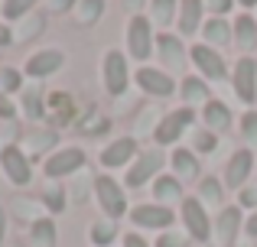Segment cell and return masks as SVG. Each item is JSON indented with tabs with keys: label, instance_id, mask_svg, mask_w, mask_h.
<instances>
[{
	"label": "cell",
	"instance_id": "cell-1",
	"mask_svg": "<svg viewBox=\"0 0 257 247\" xmlns=\"http://www.w3.org/2000/svg\"><path fill=\"white\" fill-rule=\"evenodd\" d=\"M124 46H127L124 52L134 59V62H147V59L157 52V30H153V23L147 20V13H137V17L127 20Z\"/></svg>",
	"mask_w": 257,
	"mask_h": 247
},
{
	"label": "cell",
	"instance_id": "cell-2",
	"mask_svg": "<svg viewBox=\"0 0 257 247\" xmlns=\"http://www.w3.org/2000/svg\"><path fill=\"white\" fill-rule=\"evenodd\" d=\"M170 163V156L160 153V146H150V150H140L137 159L124 169V189H144V185H153V179L163 176V166Z\"/></svg>",
	"mask_w": 257,
	"mask_h": 247
},
{
	"label": "cell",
	"instance_id": "cell-3",
	"mask_svg": "<svg viewBox=\"0 0 257 247\" xmlns=\"http://www.w3.org/2000/svg\"><path fill=\"white\" fill-rule=\"evenodd\" d=\"M101 82L111 98H124L131 88V59L124 49H107L101 59Z\"/></svg>",
	"mask_w": 257,
	"mask_h": 247
},
{
	"label": "cell",
	"instance_id": "cell-4",
	"mask_svg": "<svg viewBox=\"0 0 257 247\" xmlns=\"http://www.w3.org/2000/svg\"><path fill=\"white\" fill-rule=\"evenodd\" d=\"M94 202H98L101 211H104V218H114V221H120V218L131 211L124 182H117L114 176H98L94 179Z\"/></svg>",
	"mask_w": 257,
	"mask_h": 247
},
{
	"label": "cell",
	"instance_id": "cell-5",
	"mask_svg": "<svg viewBox=\"0 0 257 247\" xmlns=\"http://www.w3.org/2000/svg\"><path fill=\"white\" fill-rule=\"evenodd\" d=\"M85 163H88V156H85L82 146H59V150H52L49 156L43 159V176L49 179V182H56V179L85 172Z\"/></svg>",
	"mask_w": 257,
	"mask_h": 247
},
{
	"label": "cell",
	"instance_id": "cell-6",
	"mask_svg": "<svg viewBox=\"0 0 257 247\" xmlns=\"http://www.w3.org/2000/svg\"><path fill=\"white\" fill-rule=\"evenodd\" d=\"M195 124V108H173L170 114H163L157 121V130H153V143L157 146H176L179 137Z\"/></svg>",
	"mask_w": 257,
	"mask_h": 247
},
{
	"label": "cell",
	"instance_id": "cell-7",
	"mask_svg": "<svg viewBox=\"0 0 257 247\" xmlns=\"http://www.w3.org/2000/svg\"><path fill=\"white\" fill-rule=\"evenodd\" d=\"M179 215H182L186 237H192V241H199V244H208V241H212V218H208V208L195 195H186V198H182Z\"/></svg>",
	"mask_w": 257,
	"mask_h": 247
},
{
	"label": "cell",
	"instance_id": "cell-8",
	"mask_svg": "<svg viewBox=\"0 0 257 247\" xmlns=\"http://www.w3.org/2000/svg\"><path fill=\"white\" fill-rule=\"evenodd\" d=\"M134 82H137V88L144 91L147 98H157V101H166V98H173L176 91H179V82H176L170 72L153 69V65H140V69L134 72Z\"/></svg>",
	"mask_w": 257,
	"mask_h": 247
},
{
	"label": "cell",
	"instance_id": "cell-9",
	"mask_svg": "<svg viewBox=\"0 0 257 247\" xmlns=\"http://www.w3.org/2000/svg\"><path fill=\"white\" fill-rule=\"evenodd\" d=\"M189 62H192L195 75H202L205 82H225L231 72H228L225 65V56H221L218 49H212V46L205 43H195L192 49H189Z\"/></svg>",
	"mask_w": 257,
	"mask_h": 247
},
{
	"label": "cell",
	"instance_id": "cell-10",
	"mask_svg": "<svg viewBox=\"0 0 257 247\" xmlns=\"http://www.w3.org/2000/svg\"><path fill=\"white\" fill-rule=\"evenodd\" d=\"M0 169L10 179V185H20V189H23V185L33 182V159L26 156V150L17 146V143L0 146Z\"/></svg>",
	"mask_w": 257,
	"mask_h": 247
},
{
	"label": "cell",
	"instance_id": "cell-11",
	"mask_svg": "<svg viewBox=\"0 0 257 247\" xmlns=\"http://www.w3.org/2000/svg\"><path fill=\"white\" fill-rule=\"evenodd\" d=\"M127 215H131L134 228H140V231H160V234L170 231L173 221H176V211L166 208V205H157V202H140V205H134Z\"/></svg>",
	"mask_w": 257,
	"mask_h": 247
},
{
	"label": "cell",
	"instance_id": "cell-12",
	"mask_svg": "<svg viewBox=\"0 0 257 247\" xmlns=\"http://www.w3.org/2000/svg\"><path fill=\"white\" fill-rule=\"evenodd\" d=\"M241 231H244V208L241 205H225L212 221V241L215 247H231Z\"/></svg>",
	"mask_w": 257,
	"mask_h": 247
},
{
	"label": "cell",
	"instance_id": "cell-13",
	"mask_svg": "<svg viewBox=\"0 0 257 247\" xmlns=\"http://www.w3.org/2000/svg\"><path fill=\"white\" fill-rule=\"evenodd\" d=\"M157 56L163 62V72H176V75H186V65H189V49L182 43V36L176 33H157Z\"/></svg>",
	"mask_w": 257,
	"mask_h": 247
},
{
	"label": "cell",
	"instance_id": "cell-14",
	"mask_svg": "<svg viewBox=\"0 0 257 247\" xmlns=\"http://www.w3.org/2000/svg\"><path fill=\"white\" fill-rule=\"evenodd\" d=\"M231 88L244 104H257V59L254 56H241L231 69Z\"/></svg>",
	"mask_w": 257,
	"mask_h": 247
},
{
	"label": "cell",
	"instance_id": "cell-15",
	"mask_svg": "<svg viewBox=\"0 0 257 247\" xmlns=\"http://www.w3.org/2000/svg\"><path fill=\"white\" fill-rule=\"evenodd\" d=\"M254 169H257L254 153L247 150V146L234 150L231 156H228V163H225V189L241 192V189L247 185V179H251V172H254Z\"/></svg>",
	"mask_w": 257,
	"mask_h": 247
},
{
	"label": "cell",
	"instance_id": "cell-16",
	"mask_svg": "<svg viewBox=\"0 0 257 247\" xmlns=\"http://www.w3.org/2000/svg\"><path fill=\"white\" fill-rule=\"evenodd\" d=\"M62 65H65V52L59 49V46H49V49H39L26 59L23 75L33 78V82H39V78H52Z\"/></svg>",
	"mask_w": 257,
	"mask_h": 247
},
{
	"label": "cell",
	"instance_id": "cell-17",
	"mask_svg": "<svg viewBox=\"0 0 257 247\" xmlns=\"http://www.w3.org/2000/svg\"><path fill=\"white\" fill-rule=\"evenodd\" d=\"M137 153H140L137 137H117V140H111V143L101 150L98 163L104 166V169H127V166L137 159Z\"/></svg>",
	"mask_w": 257,
	"mask_h": 247
},
{
	"label": "cell",
	"instance_id": "cell-18",
	"mask_svg": "<svg viewBox=\"0 0 257 247\" xmlns=\"http://www.w3.org/2000/svg\"><path fill=\"white\" fill-rule=\"evenodd\" d=\"M205 23V0H179V13H176V30L179 36H195Z\"/></svg>",
	"mask_w": 257,
	"mask_h": 247
},
{
	"label": "cell",
	"instance_id": "cell-19",
	"mask_svg": "<svg viewBox=\"0 0 257 247\" xmlns=\"http://www.w3.org/2000/svg\"><path fill=\"white\" fill-rule=\"evenodd\" d=\"M170 169H173V176L186 185V182H195V179H199L202 163H199V156H195L192 150H186V146H173V153H170Z\"/></svg>",
	"mask_w": 257,
	"mask_h": 247
},
{
	"label": "cell",
	"instance_id": "cell-20",
	"mask_svg": "<svg viewBox=\"0 0 257 247\" xmlns=\"http://www.w3.org/2000/svg\"><path fill=\"white\" fill-rule=\"evenodd\" d=\"M176 95L182 98L186 108H205V104L212 101V88H208V82L202 75H182L179 91H176Z\"/></svg>",
	"mask_w": 257,
	"mask_h": 247
},
{
	"label": "cell",
	"instance_id": "cell-21",
	"mask_svg": "<svg viewBox=\"0 0 257 247\" xmlns=\"http://www.w3.org/2000/svg\"><path fill=\"white\" fill-rule=\"evenodd\" d=\"M150 192H153V202L157 205H182V182L173 176V172H163V176H157L153 179V185H150Z\"/></svg>",
	"mask_w": 257,
	"mask_h": 247
},
{
	"label": "cell",
	"instance_id": "cell-22",
	"mask_svg": "<svg viewBox=\"0 0 257 247\" xmlns=\"http://www.w3.org/2000/svg\"><path fill=\"white\" fill-rule=\"evenodd\" d=\"M231 33H234V46L244 56H254L257 52V20L251 13H238L234 23H231Z\"/></svg>",
	"mask_w": 257,
	"mask_h": 247
},
{
	"label": "cell",
	"instance_id": "cell-23",
	"mask_svg": "<svg viewBox=\"0 0 257 247\" xmlns=\"http://www.w3.org/2000/svg\"><path fill=\"white\" fill-rule=\"evenodd\" d=\"M202 124H205V130H212L215 137H218V133H225L228 127L234 124L231 108H228L225 101H218V98H212V101L202 108Z\"/></svg>",
	"mask_w": 257,
	"mask_h": 247
},
{
	"label": "cell",
	"instance_id": "cell-24",
	"mask_svg": "<svg viewBox=\"0 0 257 247\" xmlns=\"http://www.w3.org/2000/svg\"><path fill=\"white\" fill-rule=\"evenodd\" d=\"M202 43L212 46V49H221V46L234 43V33H231V23H228L225 17H208L205 23H202Z\"/></svg>",
	"mask_w": 257,
	"mask_h": 247
},
{
	"label": "cell",
	"instance_id": "cell-25",
	"mask_svg": "<svg viewBox=\"0 0 257 247\" xmlns=\"http://www.w3.org/2000/svg\"><path fill=\"white\" fill-rule=\"evenodd\" d=\"M195 198H199L208 211H215V208L221 211L225 208V182H218L215 176H202L199 185H195Z\"/></svg>",
	"mask_w": 257,
	"mask_h": 247
},
{
	"label": "cell",
	"instance_id": "cell-26",
	"mask_svg": "<svg viewBox=\"0 0 257 247\" xmlns=\"http://www.w3.org/2000/svg\"><path fill=\"white\" fill-rule=\"evenodd\" d=\"M20 111L26 114V121H43L46 108H43V85L39 82H26L20 91Z\"/></svg>",
	"mask_w": 257,
	"mask_h": 247
},
{
	"label": "cell",
	"instance_id": "cell-27",
	"mask_svg": "<svg viewBox=\"0 0 257 247\" xmlns=\"http://www.w3.org/2000/svg\"><path fill=\"white\" fill-rule=\"evenodd\" d=\"M179 13V0H150L147 7V20L153 23V30H166Z\"/></svg>",
	"mask_w": 257,
	"mask_h": 247
},
{
	"label": "cell",
	"instance_id": "cell-28",
	"mask_svg": "<svg viewBox=\"0 0 257 247\" xmlns=\"http://www.w3.org/2000/svg\"><path fill=\"white\" fill-rule=\"evenodd\" d=\"M56 221L52 218H36L30 224V247H56Z\"/></svg>",
	"mask_w": 257,
	"mask_h": 247
},
{
	"label": "cell",
	"instance_id": "cell-29",
	"mask_svg": "<svg viewBox=\"0 0 257 247\" xmlns=\"http://www.w3.org/2000/svg\"><path fill=\"white\" fill-rule=\"evenodd\" d=\"M88 237H91L94 247H111L114 241H117V221L101 215L98 221H91V228H88Z\"/></svg>",
	"mask_w": 257,
	"mask_h": 247
},
{
	"label": "cell",
	"instance_id": "cell-30",
	"mask_svg": "<svg viewBox=\"0 0 257 247\" xmlns=\"http://www.w3.org/2000/svg\"><path fill=\"white\" fill-rule=\"evenodd\" d=\"M43 26H46V17L33 10L30 17H23L20 30H13V43H30V39H36L39 33H43Z\"/></svg>",
	"mask_w": 257,
	"mask_h": 247
},
{
	"label": "cell",
	"instance_id": "cell-31",
	"mask_svg": "<svg viewBox=\"0 0 257 247\" xmlns=\"http://www.w3.org/2000/svg\"><path fill=\"white\" fill-rule=\"evenodd\" d=\"M101 17H104V0H78V7H75L78 26H94Z\"/></svg>",
	"mask_w": 257,
	"mask_h": 247
},
{
	"label": "cell",
	"instance_id": "cell-32",
	"mask_svg": "<svg viewBox=\"0 0 257 247\" xmlns=\"http://www.w3.org/2000/svg\"><path fill=\"white\" fill-rule=\"evenodd\" d=\"M39 0H4L0 4V13H4V23H17V20L30 17L33 10H36Z\"/></svg>",
	"mask_w": 257,
	"mask_h": 247
},
{
	"label": "cell",
	"instance_id": "cell-33",
	"mask_svg": "<svg viewBox=\"0 0 257 247\" xmlns=\"http://www.w3.org/2000/svg\"><path fill=\"white\" fill-rule=\"evenodd\" d=\"M23 82H26L23 69H13V65H0V91H4L7 98H10V95H20V91H23Z\"/></svg>",
	"mask_w": 257,
	"mask_h": 247
},
{
	"label": "cell",
	"instance_id": "cell-34",
	"mask_svg": "<svg viewBox=\"0 0 257 247\" xmlns=\"http://www.w3.org/2000/svg\"><path fill=\"white\" fill-rule=\"evenodd\" d=\"M43 205H46V211H52V215L65 211V205H69V192H65V185L52 182L49 189L43 192Z\"/></svg>",
	"mask_w": 257,
	"mask_h": 247
},
{
	"label": "cell",
	"instance_id": "cell-35",
	"mask_svg": "<svg viewBox=\"0 0 257 247\" xmlns=\"http://www.w3.org/2000/svg\"><path fill=\"white\" fill-rule=\"evenodd\" d=\"M241 137H244L247 150L257 153V111H254V108L241 114Z\"/></svg>",
	"mask_w": 257,
	"mask_h": 247
},
{
	"label": "cell",
	"instance_id": "cell-36",
	"mask_svg": "<svg viewBox=\"0 0 257 247\" xmlns=\"http://www.w3.org/2000/svg\"><path fill=\"white\" fill-rule=\"evenodd\" d=\"M218 150V137H215L212 130H199L192 137V153L195 156H208V153H215Z\"/></svg>",
	"mask_w": 257,
	"mask_h": 247
},
{
	"label": "cell",
	"instance_id": "cell-37",
	"mask_svg": "<svg viewBox=\"0 0 257 247\" xmlns=\"http://www.w3.org/2000/svg\"><path fill=\"white\" fill-rule=\"evenodd\" d=\"M189 241H192V237H182L179 234V231H163V234H160L157 237V244H153V247H189Z\"/></svg>",
	"mask_w": 257,
	"mask_h": 247
},
{
	"label": "cell",
	"instance_id": "cell-38",
	"mask_svg": "<svg viewBox=\"0 0 257 247\" xmlns=\"http://www.w3.org/2000/svg\"><path fill=\"white\" fill-rule=\"evenodd\" d=\"M238 205L244 211H257V185H244L238 192Z\"/></svg>",
	"mask_w": 257,
	"mask_h": 247
},
{
	"label": "cell",
	"instance_id": "cell-39",
	"mask_svg": "<svg viewBox=\"0 0 257 247\" xmlns=\"http://www.w3.org/2000/svg\"><path fill=\"white\" fill-rule=\"evenodd\" d=\"M20 111V104H13V98H7L4 91H0V121H13Z\"/></svg>",
	"mask_w": 257,
	"mask_h": 247
},
{
	"label": "cell",
	"instance_id": "cell-40",
	"mask_svg": "<svg viewBox=\"0 0 257 247\" xmlns=\"http://www.w3.org/2000/svg\"><path fill=\"white\" fill-rule=\"evenodd\" d=\"M231 7H234V0H205V10L212 13V17H225Z\"/></svg>",
	"mask_w": 257,
	"mask_h": 247
},
{
	"label": "cell",
	"instance_id": "cell-41",
	"mask_svg": "<svg viewBox=\"0 0 257 247\" xmlns=\"http://www.w3.org/2000/svg\"><path fill=\"white\" fill-rule=\"evenodd\" d=\"M46 7H49V13H56V17H59V13H75L78 0H49Z\"/></svg>",
	"mask_w": 257,
	"mask_h": 247
},
{
	"label": "cell",
	"instance_id": "cell-42",
	"mask_svg": "<svg viewBox=\"0 0 257 247\" xmlns=\"http://www.w3.org/2000/svg\"><path fill=\"white\" fill-rule=\"evenodd\" d=\"M124 7H127L131 17H137V13H144L147 7H150V0H124Z\"/></svg>",
	"mask_w": 257,
	"mask_h": 247
},
{
	"label": "cell",
	"instance_id": "cell-43",
	"mask_svg": "<svg viewBox=\"0 0 257 247\" xmlns=\"http://www.w3.org/2000/svg\"><path fill=\"white\" fill-rule=\"evenodd\" d=\"M7 46H13V30H10V23L0 20V49H7Z\"/></svg>",
	"mask_w": 257,
	"mask_h": 247
},
{
	"label": "cell",
	"instance_id": "cell-44",
	"mask_svg": "<svg viewBox=\"0 0 257 247\" xmlns=\"http://www.w3.org/2000/svg\"><path fill=\"white\" fill-rule=\"evenodd\" d=\"M124 247H150V244H147V237H140L137 231H131V234H124Z\"/></svg>",
	"mask_w": 257,
	"mask_h": 247
},
{
	"label": "cell",
	"instance_id": "cell-45",
	"mask_svg": "<svg viewBox=\"0 0 257 247\" xmlns=\"http://www.w3.org/2000/svg\"><path fill=\"white\" fill-rule=\"evenodd\" d=\"M244 234L251 237V241H257V211H251V218L244 221Z\"/></svg>",
	"mask_w": 257,
	"mask_h": 247
},
{
	"label": "cell",
	"instance_id": "cell-46",
	"mask_svg": "<svg viewBox=\"0 0 257 247\" xmlns=\"http://www.w3.org/2000/svg\"><path fill=\"white\" fill-rule=\"evenodd\" d=\"M4 241H7V211L0 205V247H4Z\"/></svg>",
	"mask_w": 257,
	"mask_h": 247
},
{
	"label": "cell",
	"instance_id": "cell-47",
	"mask_svg": "<svg viewBox=\"0 0 257 247\" xmlns=\"http://www.w3.org/2000/svg\"><path fill=\"white\" fill-rule=\"evenodd\" d=\"M234 4H241V7H247V10H251V7H257V0H234Z\"/></svg>",
	"mask_w": 257,
	"mask_h": 247
},
{
	"label": "cell",
	"instance_id": "cell-48",
	"mask_svg": "<svg viewBox=\"0 0 257 247\" xmlns=\"http://www.w3.org/2000/svg\"><path fill=\"white\" fill-rule=\"evenodd\" d=\"M244 247H251V244H244Z\"/></svg>",
	"mask_w": 257,
	"mask_h": 247
}]
</instances>
